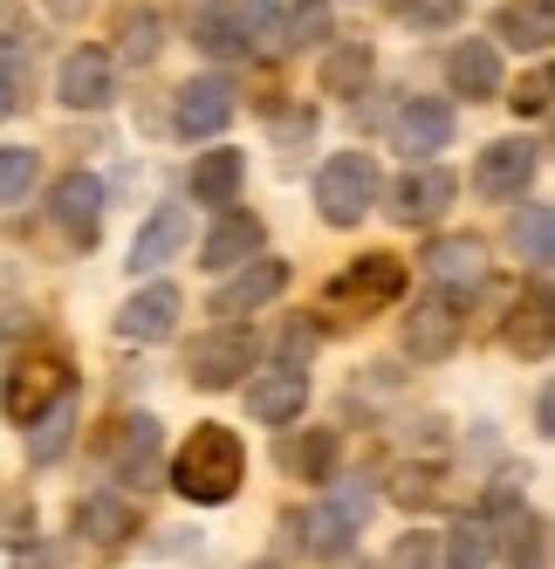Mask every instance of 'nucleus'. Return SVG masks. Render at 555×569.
Returning a JSON list of instances; mask_svg holds the SVG:
<instances>
[{
    "label": "nucleus",
    "instance_id": "nucleus-1",
    "mask_svg": "<svg viewBox=\"0 0 555 569\" xmlns=\"http://www.w3.org/2000/svg\"><path fill=\"white\" fill-rule=\"evenodd\" d=\"M241 480H248V446L233 426H192V439L179 446V460H172V487L192 501V508H220L241 495Z\"/></svg>",
    "mask_w": 555,
    "mask_h": 569
},
{
    "label": "nucleus",
    "instance_id": "nucleus-2",
    "mask_svg": "<svg viewBox=\"0 0 555 569\" xmlns=\"http://www.w3.org/2000/svg\"><path fill=\"white\" fill-rule=\"evenodd\" d=\"M377 192H384V172H377L371 151H336V158H323V172H315V207H323L330 227H356L377 207Z\"/></svg>",
    "mask_w": 555,
    "mask_h": 569
},
{
    "label": "nucleus",
    "instance_id": "nucleus-3",
    "mask_svg": "<svg viewBox=\"0 0 555 569\" xmlns=\"http://www.w3.org/2000/svg\"><path fill=\"white\" fill-rule=\"evenodd\" d=\"M248 363H254V330H241V322H220L213 337H200L185 350V378L200 385V391H233L248 378Z\"/></svg>",
    "mask_w": 555,
    "mask_h": 569
},
{
    "label": "nucleus",
    "instance_id": "nucleus-4",
    "mask_svg": "<svg viewBox=\"0 0 555 569\" xmlns=\"http://www.w3.org/2000/svg\"><path fill=\"white\" fill-rule=\"evenodd\" d=\"M69 391V363L62 357H21L8 385H0V412H8V426H28L34 412H49V405Z\"/></svg>",
    "mask_w": 555,
    "mask_h": 569
},
{
    "label": "nucleus",
    "instance_id": "nucleus-5",
    "mask_svg": "<svg viewBox=\"0 0 555 569\" xmlns=\"http://www.w3.org/2000/svg\"><path fill=\"white\" fill-rule=\"evenodd\" d=\"M466 337V316L453 296H418L412 316H405V357L412 363H446Z\"/></svg>",
    "mask_w": 555,
    "mask_h": 569
},
{
    "label": "nucleus",
    "instance_id": "nucleus-6",
    "mask_svg": "<svg viewBox=\"0 0 555 569\" xmlns=\"http://www.w3.org/2000/svg\"><path fill=\"white\" fill-rule=\"evenodd\" d=\"M535 172H542V144H535V138H494L481 158H473V192H487V199H522Z\"/></svg>",
    "mask_w": 555,
    "mask_h": 569
},
{
    "label": "nucleus",
    "instance_id": "nucleus-7",
    "mask_svg": "<svg viewBox=\"0 0 555 569\" xmlns=\"http://www.w3.org/2000/svg\"><path fill=\"white\" fill-rule=\"evenodd\" d=\"M282 289H289V261H268V254L254 261V254H248V261H241V274H233V281H220L206 309H213L220 322H241V316L268 309V302L282 296Z\"/></svg>",
    "mask_w": 555,
    "mask_h": 569
},
{
    "label": "nucleus",
    "instance_id": "nucleus-8",
    "mask_svg": "<svg viewBox=\"0 0 555 569\" xmlns=\"http://www.w3.org/2000/svg\"><path fill=\"white\" fill-rule=\"evenodd\" d=\"M241 385H248V419L254 426H295L302 405H309V371L302 363H274V371H254Z\"/></svg>",
    "mask_w": 555,
    "mask_h": 569
},
{
    "label": "nucleus",
    "instance_id": "nucleus-9",
    "mask_svg": "<svg viewBox=\"0 0 555 569\" xmlns=\"http://www.w3.org/2000/svg\"><path fill=\"white\" fill-rule=\"evenodd\" d=\"M405 261L398 254H364L356 268H343L336 281H330V302H350V309H391L405 296Z\"/></svg>",
    "mask_w": 555,
    "mask_h": 569
},
{
    "label": "nucleus",
    "instance_id": "nucleus-10",
    "mask_svg": "<svg viewBox=\"0 0 555 569\" xmlns=\"http://www.w3.org/2000/svg\"><path fill=\"white\" fill-rule=\"evenodd\" d=\"M453 199H460V179L446 166H418V172H405L398 186H391V220L398 227H432Z\"/></svg>",
    "mask_w": 555,
    "mask_h": 569
},
{
    "label": "nucleus",
    "instance_id": "nucleus-11",
    "mask_svg": "<svg viewBox=\"0 0 555 569\" xmlns=\"http://www.w3.org/2000/svg\"><path fill=\"white\" fill-rule=\"evenodd\" d=\"M172 124L185 138H220L233 124V83L226 76H192V83L179 90V103H172Z\"/></svg>",
    "mask_w": 555,
    "mask_h": 569
},
{
    "label": "nucleus",
    "instance_id": "nucleus-12",
    "mask_svg": "<svg viewBox=\"0 0 555 569\" xmlns=\"http://www.w3.org/2000/svg\"><path fill=\"white\" fill-rule=\"evenodd\" d=\"M49 213H56V227L75 240V248H97V227H103V179H90V172L56 179Z\"/></svg>",
    "mask_w": 555,
    "mask_h": 569
},
{
    "label": "nucleus",
    "instance_id": "nucleus-13",
    "mask_svg": "<svg viewBox=\"0 0 555 569\" xmlns=\"http://www.w3.org/2000/svg\"><path fill=\"white\" fill-rule=\"evenodd\" d=\"M179 289L172 281H151V289H138L124 309H117V337L124 343H165L172 330H179Z\"/></svg>",
    "mask_w": 555,
    "mask_h": 569
},
{
    "label": "nucleus",
    "instance_id": "nucleus-14",
    "mask_svg": "<svg viewBox=\"0 0 555 569\" xmlns=\"http://www.w3.org/2000/svg\"><path fill=\"white\" fill-rule=\"evenodd\" d=\"M56 97L69 103V110H103L110 97H117V76H110V56L103 49H69L62 56V69H56Z\"/></svg>",
    "mask_w": 555,
    "mask_h": 569
},
{
    "label": "nucleus",
    "instance_id": "nucleus-15",
    "mask_svg": "<svg viewBox=\"0 0 555 569\" xmlns=\"http://www.w3.org/2000/svg\"><path fill=\"white\" fill-rule=\"evenodd\" d=\"M248 42H254V21H248L241 0H200L192 8V49L226 62V56H248Z\"/></svg>",
    "mask_w": 555,
    "mask_h": 569
},
{
    "label": "nucleus",
    "instance_id": "nucleus-16",
    "mask_svg": "<svg viewBox=\"0 0 555 569\" xmlns=\"http://www.w3.org/2000/svg\"><path fill=\"white\" fill-rule=\"evenodd\" d=\"M158 453H165V432H158V419L151 412H138V419H124L117 426V439H110V480H151L158 473Z\"/></svg>",
    "mask_w": 555,
    "mask_h": 569
},
{
    "label": "nucleus",
    "instance_id": "nucleus-17",
    "mask_svg": "<svg viewBox=\"0 0 555 569\" xmlns=\"http://www.w3.org/2000/svg\"><path fill=\"white\" fill-rule=\"evenodd\" d=\"M453 103L446 97H412L405 110H398V151L405 158H432V151H446L453 144Z\"/></svg>",
    "mask_w": 555,
    "mask_h": 569
},
{
    "label": "nucleus",
    "instance_id": "nucleus-18",
    "mask_svg": "<svg viewBox=\"0 0 555 569\" xmlns=\"http://www.w3.org/2000/svg\"><path fill=\"white\" fill-rule=\"evenodd\" d=\"M446 83H453L466 103H494V97H501V49H494V42H453Z\"/></svg>",
    "mask_w": 555,
    "mask_h": 569
},
{
    "label": "nucleus",
    "instance_id": "nucleus-19",
    "mask_svg": "<svg viewBox=\"0 0 555 569\" xmlns=\"http://www.w3.org/2000/svg\"><path fill=\"white\" fill-rule=\"evenodd\" d=\"M241 186H248V158L241 151L213 144V151L192 158V207H233Z\"/></svg>",
    "mask_w": 555,
    "mask_h": 569
},
{
    "label": "nucleus",
    "instance_id": "nucleus-20",
    "mask_svg": "<svg viewBox=\"0 0 555 569\" xmlns=\"http://www.w3.org/2000/svg\"><path fill=\"white\" fill-rule=\"evenodd\" d=\"M69 521H75V536H90V542H103V549H117V542L138 536V508H131L124 495H83Z\"/></svg>",
    "mask_w": 555,
    "mask_h": 569
},
{
    "label": "nucleus",
    "instance_id": "nucleus-21",
    "mask_svg": "<svg viewBox=\"0 0 555 569\" xmlns=\"http://www.w3.org/2000/svg\"><path fill=\"white\" fill-rule=\"evenodd\" d=\"M179 248H185V207H158V213L138 227V240H131V274L165 268Z\"/></svg>",
    "mask_w": 555,
    "mask_h": 569
},
{
    "label": "nucleus",
    "instance_id": "nucleus-22",
    "mask_svg": "<svg viewBox=\"0 0 555 569\" xmlns=\"http://www.w3.org/2000/svg\"><path fill=\"white\" fill-rule=\"evenodd\" d=\"M261 240H268V227H261L254 213H226V220L200 240V268H241L248 254H261Z\"/></svg>",
    "mask_w": 555,
    "mask_h": 569
},
{
    "label": "nucleus",
    "instance_id": "nucleus-23",
    "mask_svg": "<svg viewBox=\"0 0 555 569\" xmlns=\"http://www.w3.org/2000/svg\"><path fill=\"white\" fill-rule=\"evenodd\" d=\"M371 69H377L371 42H336L323 56V69H315V90H323V97H356V90L371 83Z\"/></svg>",
    "mask_w": 555,
    "mask_h": 569
},
{
    "label": "nucleus",
    "instance_id": "nucleus-24",
    "mask_svg": "<svg viewBox=\"0 0 555 569\" xmlns=\"http://www.w3.org/2000/svg\"><path fill=\"white\" fill-rule=\"evenodd\" d=\"M336 453H343V439L330 432V426H309L302 439H282V467L289 473H302V480H336Z\"/></svg>",
    "mask_w": 555,
    "mask_h": 569
},
{
    "label": "nucleus",
    "instance_id": "nucleus-25",
    "mask_svg": "<svg viewBox=\"0 0 555 569\" xmlns=\"http://www.w3.org/2000/svg\"><path fill=\"white\" fill-rule=\"evenodd\" d=\"M494 34H501L507 49L542 56V49L555 42V28H548V0H507V8L494 14Z\"/></svg>",
    "mask_w": 555,
    "mask_h": 569
},
{
    "label": "nucleus",
    "instance_id": "nucleus-26",
    "mask_svg": "<svg viewBox=\"0 0 555 569\" xmlns=\"http://www.w3.org/2000/svg\"><path fill=\"white\" fill-rule=\"evenodd\" d=\"M494 528L481 521V515H466V521H453L446 536H440V569H487L494 562Z\"/></svg>",
    "mask_w": 555,
    "mask_h": 569
},
{
    "label": "nucleus",
    "instance_id": "nucleus-27",
    "mask_svg": "<svg viewBox=\"0 0 555 569\" xmlns=\"http://www.w3.org/2000/svg\"><path fill=\"white\" fill-rule=\"evenodd\" d=\"M356 528H364V521H356L343 501H323V508L302 515V542H309V556H343L356 542Z\"/></svg>",
    "mask_w": 555,
    "mask_h": 569
},
{
    "label": "nucleus",
    "instance_id": "nucleus-28",
    "mask_svg": "<svg viewBox=\"0 0 555 569\" xmlns=\"http://www.w3.org/2000/svg\"><path fill=\"white\" fill-rule=\"evenodd\" d=\"M425 268L440 274V281H481L487 248L473 233H446V240H432V248H425Z\"/></svg>",
    "mask_w": 555,
    "mask_h": 569
},
{
    "label": "nucleus",
    "instance_id": "nucleus-29",
    "mask_svg": "<svg viewBox=\"0 0 555 569\" xmlns=\"http://www.w3.org/2000/svg\"><path fill=\"white\" fill-rule=\"evenodd\" d=\"M514 254H522L528 268H548L555 261V207H522L514 213Z\"/></svg>",
    "mask_w": 555,
    "mask_h": 569
},
{
    "label": "nucleus",
    "instance_id": "nucleus-30",
    "mask_svg": "<svg viewBox=\"0 0 555 569\" xmlns=\"http://www.w3.org/2000/svg\"><path fill=\"white\" fill-rule=\"evenodd\" d=\"M330 34V0H282V21H274V42L282 49H309Z\"/></svg>",
    "mask_w": 555,
    "mask_h": 569
},
{
    "label": "nucleus",
    "instance_id": "nucleus-31",
    "mask_svg": "<svg viewBox=\"0 0 555 569\" xmlns=\"http://www.w3.org/2000/svg\"><path fill=\"white\" fill-rule=\"evenodd\" d=\"M69 432H75V398L62 391L49 412H34V419H28V460H56L62 446H69Z\"/></svg>",
    "mask_w": 555,
    "mask_h": 569
},
{
    "label": "nucleus",
    "instance_id": "nucleus-32",
    "mask_svg": "<svg viewBox=\"0 0 555 569\" xmlns=\"http://www.w3.org/2000/svg\"><path fill=\"white\" fill-rule=\"evenodd\" d=\"M507 343L522 350V357H548V289H528V302L514 309V322H507Z\"/></svg>",
    "mask_w": 555,
    "mask_h": 569
},
{
    "label": "nucleus",
    "instance_id": "nucleus-33",
    "mask_svg": "<svg viewBox=\"0 0 555 569\" xmlns=\"http://www.w3.org/2000/svg\"><path fill=\"white\" fill-rule=\"evenodd\" d=\"M34 179H42V151L0 144V207H21V199L34 192Z\"/></svg>",
    "mask_w": 555,
    "mask_h": 569
},
{
    "label": "nucleus",
    "instance_id": "nucleus-34",
    "mask_svg": "<svg viewBox=\"0 0 555 569\" xmlns=\"http://www.w3.org/2000/svg\"><path fill=\"white\" fill-rule=\"evenodd\" d=\"M481 521L494 528V536H501V528L514 536V528L528 521V501H522V487H514V480H494V487H487V508H481Z\"/></svg>",
    "mask_w": 555,
    "mask_h": 569
},
{
    "label": "nucleus",
    "instance_id": "nucleus-35",
    "mask_svg": "<svg viewBox=\"0 0 555 569\" xmlns=\"http://www.w3.org/2000/svg\"><path fill=\"white\" fill-rule=\"evenodd\" d=\"M21 97H28V62H21L14 42H0V117H14Z\"/></svg>",
    "mask_w": 555,
    "mask_h": 569
},
{
    "label": "nucleus",
    "instance_id": "nucleus-36",
    "mask_svg": "<svg viewBox=\"0 0 555 569\" xmlns=\"http://www.w3.org/2000/svg\"><path fill=\"white\" fill-rule=\"evenodd\" d=\"M466 0H398V21L405 28H453Z\"/></svg>",
    "mask_w": 555,
    "mask_h": 569
},
{
    "label": "nucleus",
    "instance_id": "nucleus-37",
    "mask_svg": "<svg viewBox=\"0 0 555 569\" xmlns=\"http://www.w3.org/2000/svg\"><path fill=\"white\" fill-rule=\"evenodd\" d=\"M391 495H398L405 508H432V501H440V473H432V467H405Z\"/></svg>",
    "mask_w": 555,
    "mask_h": 569
},
{
    "label": "nucleus",
    "instance_id": "nucleus-38",
    "mask_svg": "<svg viewBox=\"0 0 555 569\" xmlns=\"http://www.w3.org/2000/svg\"><path fill=\"white\" fill-rule=\"evenodd\" d=\"M514 569H548V521L514 528Z\"/></svg>",
    "mask_w": 555,
    "mask_h": 569
},
{
    "label": "nucleus",
    "instance_id": "nucleus-39",
    "mask_svg": "<svg viewBox=\"0 0 555 569\" xmlns=\"http://www.w3.org/2000/svg\"><path fill=\"white\" fill-rule=\"evenodd\" d=\"M548 90H555V83H548V69H528L522 83H514V97H507L514 117H542V110H548Z\"/></svg>",
    "mask_w": 555,
    "mask_h": 569
},
{
    "label": "nucleus",
    "instance_id": "nucleus-40",
    "mask_svg": "<svg viewBox=\"0 0 555 569\" xmlns=\"http://www.w3.org/2000/svg\"><path fill=\"white\" fill-rule=\"evenodd\" d=\"M391 569H440V536H405Z\"/></svg>",
    "mask_w": 555,
    "mask_h": 569
},
{
    "label": "nucleus",
    "instance_id": "nucleus-41",
    "mask_svg": "<svg viewBox=\"0 0 555 569\" xmlns=\"http://www.w3.org/2000/svg\"><path fill=\"white\" fill-rule=\"evenodd\" d=\"M124 56H131V62H151V56H158V21H151V14H138V21L124 28Z\"/></svg>",
    "mask_w": 555,
    "mask_h": 569
},
{
    "label": "nucleus",
    "instance_id": "nucleus-42",
    "mask_svg": "<svg viewBox=\"0 0 555 569\" xmlns=\"http://www.w3.org/2000/svg\"><path fill=\"white\" fill-rule=\"evenodd\" d=\"M28 528H34V508L14 495V501H0V542H28Z\"/></svg>",
    "mask_w": 555,
    "mask_h": 569
},
{
    "label": "nucleus",
    "instance_id": "nucleus-43",
    "mask_svg": "<svg viewBox=\"0 0 555 569\" xmlns=\"http://www.w3.org/2000/svg\"><path fill=\"white\" fill-rule=\"evenodd\" d=\"M309 350H315V330L289 322V330H282V363H309Z\"/></svg>",
    "mask_w": 555,
    "mask_h": 569
},
{
    "label": "nucleus",
    "instance_id": "nucleus-44",
    "mask_svg": "<svg viewBox=\"0 0 555 569\" xmlns=\"http://www.w3.org/2000/svg\"><path fill=\"white\" fill-rule=\"evenodd\" d=\"M535 439H555V391H535Z\"/></svg>",
    "mask_w": 555,
    "mask_h": 569
},
{
    "label": "nucleus",
    "instance_id": "nucleus-45",
    "mask_svg": "<svg viewBox=\"0 0 555 569\" xmlns=\"http://www.w3.org/2000/svg\"><path fill=\"white\" fill-rule=\"evenodd\" d=\"M49 8H56V14H75V8H90V0H49Z\"/></svg>",
    "mask_w": 555,
    "mask_h": 569
},
{
    "label": "nucleus",
    "instance_id": "nucleus-46",
    "mask_svg": "<svg viewBox=\"0 0 555 569\" xmlns=\"http://www.w3.org/2000/svg\"><path fill=\"white\" fill-rule=\"evenodd\" d=\"M254 569H282V562H254Z\"/></svg>",
    "mask_w": 555,
    "mask_h": 569
}]
</instances>
